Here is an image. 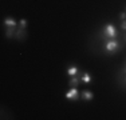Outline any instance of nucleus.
Instances as JSON below:
<instances>
[{
    "mask_svg": "<svg viewBox=\"0 0 126 120\" xmlns=\"http://www.w3.org/2000/svg\"><path fill=\"white\" fill-rule=\"evenodd\" d=\"M118 32H117L115 27L113 24H107L106 27L103 28V36L105 37H117Z\"/></svg>",
    "mask_w": 126,
    "mask_h": 120,
    "instance_id": "f257e3e1",
    "label": "nucleus"
},
{
    "mask_svg": "<svg viewBox=\"0 0 126 120\" xmlns=\"http://www.w3.org/2000/svg\"><path fill=\"white\" fill-rule=\"evenodd\" d=\"M78 89L75 88V87H71L70 91L66 94V99H68V100H77L78 99Z\"/></svg>",
    "mask_w": 126,
    "mask_h": 120,
    "instance_id": "7ed1b4c3",
    "label": "nucleus"
},
{
    "mask_svg": "<svg viewBox=\"0 0 126 120\" xmlns=\"http://www.w3.org/2000/svg\"><path fill=\"white\" fill-rule=\"evenodd\" d=\"M119 17H121V19H124V20H125V17H126V13H125V12H122V13L119 15Z\"/></svg>",
    "mask_w": 126,
    "mask_h": 120,
    "instance_id": "f8f14e48",
    "label": "nucleus"
},
{
    "mask_svg": "<svg viewBox=\"0 0 126 120\" xmlns=\"http://www.w3.org/2000/svg\"><path fill=\"white\" fill-rule=\"evenodd\" d=\"M105 48H106V51H109V52H114V51H117L119 48V44H118V41L110 40V41H107V43H106Z\"/></svg>",
    "mask_w": 126,
    "mask_h": 120,
    "instance_id": "f03ea898",
    "label": "nucleus"
},
{
    "mask_svg": "<svg viewBox=\"0 0 126 120\" xmlns=\"http://www.w3.org/2000/svg\"><path fill=\"white\" fill-rule=\"evenodd\" d=\"M93 97H94V95H93L90 91H83L82 92V99L83 100H91Z\"/></svg>",
    "mask_w": 126,
    "mask_h": 120,
    "instance_id": "39448f33",
    "label": "nucleus"
},
{
    "mask_svg": "<svg viewBox=\"0 0 126 120\" xmlns=\"http://www.w3.org/2000/svg\"><path fill=\"white\" fill-rule=\"evenodd\" d=\"M4 24L7 27H16V22H15L12 17H7V19L4 20Z\"/></svg>",
    "mask_w": 126,
    "mask_h": 120,
    "instance_id": "423d86ee",
    "label": "nucleus"
},
{
    "mask_svg": "<svg viewBox=\"0 0 126 120\" xmlns=\"http://www.w3.org/2000/svg\"><path fill=\"white\" fill-rule=\"evenodd\" d=\"M67 73H68V76H75V75H78V68L77 67H68V70H67Z\"/></svg>",
    "mask_w": 126,
    "mask_h": 120,
    "instance_id": "0eeeda50",
    "label": "nucleus"
},
{
    "mask_svg": "<svg viewBox=\"0 0 126 120\" xmlns=\"http://www.w3.org/2000/svg\"><path fill=\"white\" fill-rule=\"evenodd\" d=\"M19 24H20V27H22V29H24V28H26V25H27V22H26L24 19H22V20L19 22Z\"/></svg>",
    "mask_w": 126,
    "mask_h": 120,
    "instance_id": "9d476101",
    "label": "nucleus"
},
{
    "mask_svg": "<svg viewBox=\"0 0 126 120\" xmlns=\"http://www.w3.org/2000/svg\"><path fill=\"white\" fill-rule=\"evenodd\" d=\"M78 84H79V77L77 76H71V79H70V82H68V85L70 87H77Z\"/></svg>",
    "mask_w": 126,
    "mask_h": 120,
    "instance_id": "20e7f679",
    "label": "nucleus"
},
{
    "mask_svg": "<svg viewBox=\"0 0 126 120\" xmlns=\"http://www.w3.org/2000/svg\"><path fill=\"white\" fill-rule=\"evenodd\" d=\"M82 80H83V83H90V82H91V76H90V73L85 72L83 76H82Z\"/></svg>",
    "mask_w": 126,
    "mask_h": 120,
    "instance_id": "6e6552de",
    "label": "nucleus"
},
{
    "mask_svg": "<svg viewBox=\"0 0 126 120\" xmlns=\"http://www.w3.org/2000/svg\"><path fill=\"white\" fill-rule=\"evenodd\" d=\"M121 27H122V29H126V20H124V22H122Z\"/></svg>",
    "mask_w": 126,
    "mask_h": 120,
    "instance_id": "9b49d317",
    "label": "nucleus"
},
{
    "mask_svg": "<svg viewBox=\"0 0 126 120\" xmlns=\"http://www.w3.org/2000/svg\"><path fill=\"white\" fill-rule=\"evenodd\" d=\"M14 28H15V27H10V28L7 29V37H11V36L14 35V32H16Z\"/></svg>",
    "mask_w": 126,
    "mask_h": 120,
    "instance_id": "1a4fd4ad",
    "label": "nucleus"
}]
</instances>
